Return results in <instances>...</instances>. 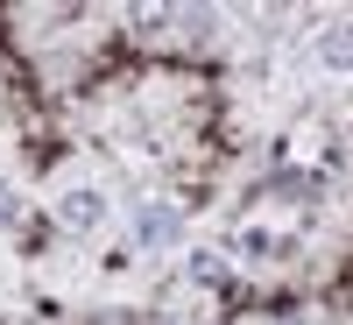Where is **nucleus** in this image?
<instances>
[{
	"mask_svg": "<svg viewBox=\"0 0 353 325\" xmlns=\"http://www.w3.org/2000/svg\"><path fill=\"white\" fill-rule=\"evenodd\" d=\"M64 219H71V226H99V198H92V191H71V198H64Z\"/></svg>",
	"mask_w": 353,
	"mask_h": 325,
	"instance_id": "1",
	"label": "nucleus"
},
{
	"mask_svg": "<svg viewBox=\"0 0 353 325\" xmlns=\"http://www.w3.org/2000/svg\"><path fill=\"white\" fill-rule=\"evenodd\" d=\"M332 64H353V28H332V43H325Z\"/></svg>",
	"mask_w": 353,
	"mask_h": 325,
	"instance_id": "2",
	"label": "nucleus"
}]
</instances>
